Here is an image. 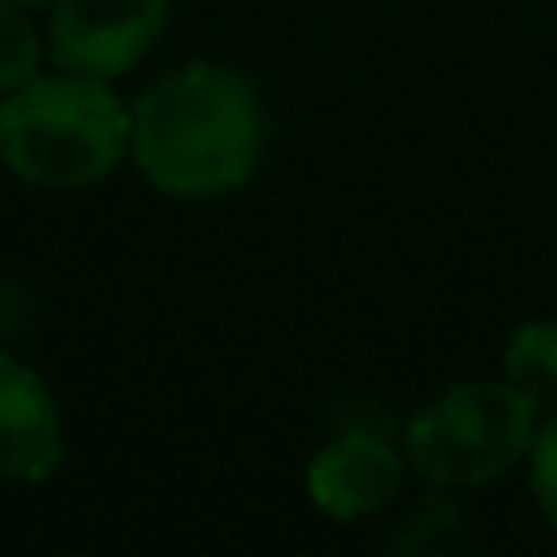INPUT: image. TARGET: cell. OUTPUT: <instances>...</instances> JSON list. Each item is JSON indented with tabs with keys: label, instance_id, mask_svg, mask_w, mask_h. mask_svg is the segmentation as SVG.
<instances>
[{
	"label": "cell",
	"instance_id": "1",
	"mask_svg": "<svg viewBox=\"0 0 557 557\" xmlns=\"http://www.w3.org/2000/svg\"><path fill=\"white\" fill-rule=\"evenodd\" d=\"M264 108L250 78L225 64H186L133 108V157L157 191L221 196L255 176Z\"/></svg>",
	"mask_w": 557,
	"mask_h": 557
},
{
	"label": "cell",
	"instance_id": "2",
	"mask_svg": "<svg viewBox=\"0 0 557 557\" xmlns=\"http://www.w3.org/2000/svg\"><path fill=\"white\" fill-rule=\"evenodd\" d=\"M133 147V113L103 78H29L0 103V162L29 186L74 191L103 182Z\"/></svg>",
	"mask_w": 557,
	"mask_h": 557
},
{
	"label": "cell",
	"instance_id": "3",
	"mask_svg": "<svg viewBox=\"0 0 557 557\" xmlns=\"http://www.w3.org/2000/svg\"><path fill=\"white\" fill-rule=\"evenodd\" d=\"M539 406L513 382H465L406 431V455L435 484H490L533 450Z\"/></svg>",
	"mask_w": 557,
	"mask_h": 557
},
{
	"label": "cell",
	"instance_id": "4",
	"mask_svg": "<svg viewBox=\"0 0 557 557\" xmlns=\"http://www.w3.org/2000/svg\"><path fill=\"white\" fill-rule=\"evenodd\" d=\"M172 0H54L49 49L69 74L117 78L157 45Z\"/></svg>",
	"mask_w": 557,
	"mask_h": 557
},
{
	"label": "cell",
	"instance_id": "5",
	"mask_svg": "<svg viewBox=\"0 0 557 557\" xmlns=\"http://www.w3.org/2000/svg\"><path fill=\"white\" fill-rule=\"evenodd\" d=\"M64 460V425L49 386L0 352V480L39 484Z\"/></svg>",
	"mask_w": 557,
	"mask_h": 557
},
{
	"label": "cell",
	"instance_id": "6",
	"mask_svg": "<svg viewBox=\"0 0 557 557\" xmlns=\"http://www.w3.org/2000/svg\"><path fill=\"white\" fill-rule=\"evenodd\" d=\"M401 484V455L372 431H352L313 455L308 465V494L333 519H362L376 513Z\"/></svg>",
	"mask_w": 557,
	"mask_h": 557
},
{
	"label": "cell",
	"instance_id": "7",
	"mask_svg": "<svg viewBox=\"0 0 557 557\" xmlns=\"http://www.w3.org/2000/svg\"><path fill=\"white\" fill-rule=\"evenodd\" d=\"M509 382L539 406V416H557V323H523L504 347Z\"/></svg>",
	"mask_w": 557,
	"mask_h": 557
},
{
	"label": "cell",
	"instance_id": "8",
	"mask_svg": "<svg viewBox=\"0 0 557 557\" xmlns=\"http://www.w3.org/2000/svg\"><path fill=\"white\" fill-rule=\"evenodd\" d=\"M39 54H45V45H39L35 25L10 0H0V94L29 84L39 74Z\"/></svg>",
	"mask_w": 557,
	"mask_h": 557
},
{
	"label": "cell",
	"instance_id": "9",
	"mask_svg": "<svg viewBox=\"0 0 557 557\" xmlns=\"http://www.w3.org/2000/svg\"><path fill=\"white\" fill-rule=\"evenodd\" d=\"M533 494L557 529V416L543 425V435H533Z\"/></svg>",
	"mask_w": 557,
	"mask_h": 557
},
{
	"label": "cell",
	"instance_id": "10",
	"mask_svg": "<svg viewBox=\"0 0 557 557\" xmlns=\"http://www.w3.org/2000/svg\"><path fill=\"white\" fill-rule=\"evenodd\" d=\"M10 5H54V0H10Z\"/></svg>",
	"mask_w": 557,
	"mask_h": 557
}]
</instances>
